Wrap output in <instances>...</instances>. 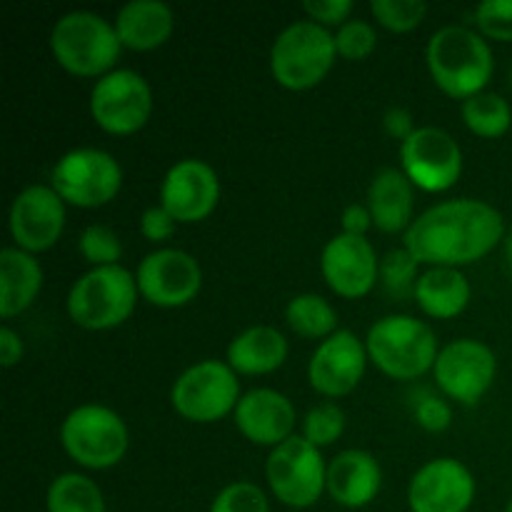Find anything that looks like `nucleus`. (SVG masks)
<instances>
[{
  "instance_id": "obj_22",
  "label": "nucleus",
  "mask_w": 512,
  "mask_h": 512,
  "mask_svg": "<svg viewBox=\"0 0 512 512\" xmlns=\"http://www.w3.org/2000/svg\"><path fill=\"white\" fill-rule=\"evenodd\" d=\"M368 208L373 225L385 235L408 233L415 223V185L400 168H383L375 173L368 188Z\"/></svg>"
},
{
  "instance_id": "obj_32",
  "label": "nucleus",
  "mask_w": 512,
  "mask_h": 512,
  "mask_svg": "<svg viewBox=\"0 0 512 512\" xmlns=\"http://www.w3.org/2000/svg\"><path fill=\"white\" fill-rule=\"evenodd\" d=\"M370 13L378 25L390 33H410L428 15V3L423 0H373Z\"/></svg>"
},
{
  "instance_id": "obj_26",
  "label": "nucleus",
  "mask_w": 512,
  "mask_h": 512,
  "mask_svg": "<svg viewBox=\"0 0 512 512\" xmlns=\"http://www.w3.org/2000/svg\"><path fill=\"white\" fill-rule=\"evenodd\" d=\"M468 278L458 268H428L415 283V303L428 318L453 320L470 305Z\"/></svg>"
},
{
  "instance_id": "obj_9",
  "label": "nucleus",
  "mask_w": 512,
  "mask_h": 512,
  "mask_svg": "<svg viewBox=\"0 0 512 512\" xmlns=\"http://www.w3.org/2000/svg\"><path fill=\"white\" fill-rule=\"evenodd\" d=\"M50 188L75 208H103L123 188V168L100 148H75L55 160L50 170Z\"/></svg>"
},
{
  "instance_id": "obj_30",
  "label": "nucleus",
  "mask_w": 512,
  "mask_h": 512,
  "mask_svg": "<svg viewBox=\"0 0 512 512\" xmlns=\"http://www.w3.org/2000/svg\"><path fill=\"white\" fill-rule=\"evenodd\" d=\"M345 433V413L333 400L318 403L303 418V438L318 450L328 448Z\"/></svg>"
},
{
  "instance_id": "obj_2",
  "label": "nucleus",
  "mask_w": 512,
  "mask_h": 512,
  "mask_svg": "<svg viewBox=\"0 0 512 512\" xmlns=\"http://www.w3.org/2000/svg\"><path fill=\"white\" fill-rule=\"evenodd\" d=\"M425 60L433 83L458 100L483 93L495 70L488 40L465 25H445L435 30L428 40Z\"/></svg>"
},
{
  "instance_id": "obj_35",
  "label": "nucleus",
  "mask_w": 512,
  "mask_h": 512,
  "mask_svg": "<svg viewBox=\"0 0 512 512\" xmlns=\"http://www.w3.org/2000/svg\"><path fill=\"white\" fill-rule=\"evenodd\" d=\"M210 512H270L268 495L248 480L230 483L215 495Z\"/></svg>"
},
{
  "instance_id": "obj_45",
  "label": "nucleus",
  "mask_w": 512,
  "mask_h": 512,
  "mask_svg": "<svg viewBox=\"0 0 512 512\" xmlns=\"http://www.w3.org/2000/svg\"><path fill=\"white\" fill-rule=\"evenodd\" d=\"M510 85H512V68H510Z\"/></svg>"
},
{
  "instance_id": "obj_15",
  "label": "nucleus",
  "mask_w": 512,
  "mask_h": 512,
  "mask_svg": "<svg viewBox=\"0 0 512 512\" xmlns=\"http://www.w3.org/2000/svg\"><path fill=\"white\" fill-rule=\"evenodd\" d=\"M8 230L15 248L30 255L45 253L65 230V203L48 185H28L13 198Z\"/></svg>"
},
{
  "instance_id": "obj_11",
  "label": "nucleus",
  "mask_w": 512,
  "mask_h": 512,
  "mask_svg": "<svg viewBox=\"0 0 512 512\" xmlns=\"http://www.w3.org/2000/svg\"><path fill=\"white\" fill-rule=\"evenodd\" d=\"M153 113V90L140 73L115 68L95 80L90 90V115L110 135H133L148 125Z\"/></svg>"
},
{
  "instance_id": "obj_20",
  "label": "nucleus",
  "mask_w": 512,
  "mask_h": 512,
  "mask_svg": "<svg viewBox=\"0 0 512 512\" xmlns=\"http://www.w3.org/2000/svg\"><path fill=\"white\" fill-rule=\"evenodd\" d=\"M235 428L245 440L260 448H278L293 438L298 413L288 395L273 388H253L243 393L233 413Z\"/></svg>"
},
{
  "instance_id": "obj_44",
  "label": "nucleus",
  "mask_w": 512,
  "mask_h": 512,
  "mask_svg": "<svg viewBox=\"0 0 512 512\" xmlns=\"http://www.w3.org/2000/svg\"><path fill=\"white\" fill-rule=\"evenodd\" d=\"M505 512H512V500L508 503V510H505Z\"/></svg>"
},
{
  "instance_id": "obj_4",
  "label": "nucleus",
  "mask_w": 512,
  "mask_h": 512,
  "mask_svg": "<svg viewBox=\"0 0 512 512\" xmlns=\"http://www.w3.org/2000/svg\"><path fill=\"white\" fill-rule=\"evenodd\" d=\"M368 358L393 380H415L433 370L438 360V338L433 328L413 315H385L365 335Z\"/></svg>"
},
{
  "instance_id": "obj_23",
  "label": "nucleus",
  "mask_w": 512,
  "mask_h": 512,
  "mask_svg": "<svg viewBox=\"0 0 512 512\" xmlns=\"http://www.w3.org/2000/svg\"><path fill=\"white\" fill-rule=\"evenodd\" d=\"M113 25L123 48L145 53L168 43L175 13L163 0H130L115 13Z\"/></svg>"
},
{
  "instance_id": "obj_8",
  "label": "nucleus",
  "mask_w": 512,
  "mask_h": 512,
  "mask_svg": "<svg viewBox=\"0 0 512 512\" xmlns=\"http://www.w3.org/2000/svg\"><path fill=\"white\" fill-rule=\"evenodd\" d=\"M238 373L220 360H200L175 378L170 405L188 423L210 425L233 415L240 403Z\"/></svg>"
},
{
  "instance_id": "obj_3",
  "label": "nucleus",
  "mask_w": 512,
  "mask_h": 512,
  "mask_svg": "<svg viewBox=\"0 0 512 512\" xmlns=\"http://www.w3.org/2000/svg\"><path fill=\"white\" fill-rule=\"evenodd\" d=\"M50 50L55 63L78 78H103L115 70L120 45L113 20L93 10H70L55 20L50 30Z\"/></svg>"
},
{
  "instance_id": "obj_33",
  "label": "nucleus",
  "mask_w": 512,
  "mask_h": 512,
  "mask_svg": "<svg viewBox=\"0 0 512 512\" xmlns=\"http://www.w3.org/2000/svg\"><path fill=\"white\" fill-rule=\"evenodd\" d=\"M420 263L413 258L408 248H395L380 258V280H383L385 290L398 298L415 293V283H418Z\"/></svg>"
},
{
  "instance_id": "obj_1",
  "label": "nucleus",
  "mask_w": 512,
  "mask_h": 512,
  "mask_svg": "<svg viewBox=\"0 0 512 512\" xmlns=\"http://www.w3.org/2000/svg\"><path fill=\"white\" fill-rule=\"evenodd\" d=\"M505 240V218L478 198H455L415 218L403 245L428 268H465L493 253Z\"/></svg>"
},
{
  "instance_id": "obj_19",
  "label": "nucleus",
  "mask_w": 512,
  "mask_h": 512,
  "mask_svg": "<svg viewBox=\"0 0 512 512\" xmlns=\"http://www.w3.org/2000/svg\"><path fill=\"white\" fill-rule=\"evenodd\" d=\"M475 490L468 465L455 458H435L410 480L408 505L413 512H468Z\"/></svg>"
},
{
  "instance_id": "obj_34",
  "label": "nucleus",
  "mask_w": 512,
  "mask_h": 512,
  "mask_svg": "<svg viewBox=\"0 0 512 512\" xmlns=\"http://www.w3.org/2000/svg\"><path fill=\"white\" fill-rule=\"evenodd\" d=\"M333 35L338 58L343 60H365L378 48V30L363 18H350Z\"/></svg>"
},
{
  "instance_id": "obj_28",
  "label": "nucleus",
  "mask_w": 512,
  "mask_h": 512,
  "mask_svg": "<svg viewBox=\"0 0 512 512\" xmlns=\"http://www.w3.org/2000/svg\"><path fill=\"white\" fill-rule=\"evenodd\" d=\"M48 512H105L103 490L83 473H63L45 495Z\"/></svg>"
},
{
  "instance_id": "obj_37",
  "label": "nucleus",
  "mask_w": 512,
  "mask_h": 512,
  "mask_svg": "<svg viewBox=\"0 0 512 512\" xmlns=\"http://www.w3.org/2000/svg\"><path fill=\"white\" fill-rule=\"evenodd\" d=\"M415 423L420 425L428 433H443L453 423V410H450L448 400H443L440 395L425 393L423 398L415 400Z\"/></svg>"
},
{
  "instance_id": "obj_13",
  "label": "nucleus",
  "mask_w": 512,
  "mask_h": 512,
  "mask_svg": "<svg viewBox=\"0 0 512 512\" xmlns=\"http://www.w3.org/2000/svg\"><path fill=\"white\" fill-rule=\"evenodd\" d=\"M498 375V358L490 345L475 338H460L443 345L433 365L435 385L445 398L460 405H475L485 398Z\"/></svg>"
},
{
  "instance_id": "obj_6",
  "label": "nucleus",
  "mask_w": 512,
  "mask_h": 512,
  "mask_svg": "<svg viewBox=\"0 0 512 512\" xmlns=\"http://www.w3.org/2000/svg\"><path fill=\"white\" fill-rule=\"evenodd\" d=\"M335 60V35L313 20H295L275 35L270 73L280 88L300 93L323 83Z\"/></svg>"
},
{
  "instance_id": "obj_43",
  "label": "nucleus",
  "mask_w": 512,
  "mask_h": 512,
  "mask_svg": "<svg viewBox=\"0 0 512 512\" xmlns=\"http://www.w3.org/2000/svg\"><path fill=\"white\" fill-rule=\"evenodd\" d=\"M505 260H508V268L512 273V228H510V233L505 235Z\"/></svg>"
},
{
  "instance_id": "obj_17",
  "label": "nucleus",
  "mask_w": 512,
  "mask_h": 512,
  "mask_svg": "<svg viewBox=\"0 0 512 512\" xmlns=\"http://www.w3.org/2000/svg\"><path fill=\"white\" fill-rule=\"evenodd\" d=\"M220 203V178L210 163L183 158L170 165L160 183V205L178 223H200Z\"/></svg>"
},
{
  "instance_id": "obj_27",
  "label": "nucleus",
  "mask_w": 512,
  "mask_h": 512,
  "mask_svg": "<svg viewBox=\"0 0 512 512\" xmlns=\"http://www.w3.org/2000/svg\"><path fill=\"white\" fill-rule=\"evenodd\" d=\"M285 323L300 338L320 340V343L340 330L338 313L330 300L318 293H300L290 298V303L285 305Z\"/></svg>"
},
{
  "instance_id": "obj_38",
  "label": "nucleus",
  "mask_w": 512,
  "mask_h": 512,
  "mask_svg": "<svg viewBox=\"0 0 512 512\" xmlns=\"http://www.w3.org/2000/svg\"><path fill=\"white\" fill-rule=\"evenodd\" d=\"M353 0H305L303 13L323 28H340L353 15Z\"/></svg>"
},
{
  "instance_id": "obj_12",
  "label": "nucleus",
  "mask_w": 512,
  "mask_h": 512,
  "mask_svg": "<svg viewBox=\"0 0 512 512\" xmlns=\"http://www.w3.org/2000/svg\"><path fill=\"white\" fill-rule=\"evenodd\" d=\"M400 170L423 193H445L463 175V150L448 130L420 125L400 143Z\"/></svg>"
},
{
  "instance_id": "obj_10",
  "label": "nucleus",
  "mask_w": 512,
  "mask_h": 512,
  "mask_svg": "<svg viewBox=\"0 0 512 512\" xmlns=\"http://www.w3.org/2000/svg\"><path fill=\"white\" fill-rule=\"evenodd\" d=\"M265 478L283 505L295 510L313 508L328 488V463L303 435H293L265 460Z\"/></svg>"
},
{
  "instance_id": "obj_36",
  "label": "nucleus",
  "mask_w": 512,
  "mask_h": 512,
  "mask_svg": "<svg viewBox=\"0 0 512 512\" xmlns=\"http://www.w3.org/2000/svg\"><path fill=\"white\" fill-rule=\"evenodd\" d=\"M473 15L483 38L512 43V0H485Z\"/></svg>"
},
{
  "instance_id": "obj_5",
  "label": "nucleus",
  "mask_w": 512,
  "mask_h": 512,
  "mask_svg": "<svg viewBox=\"0 0 512 512\" xmlns=\"http://www.w3.org/2000/svg\"><path fill=\"white\" fill-rule=\"evenodd\" d=\"M138 298L135 273L123 265H108L90 268L70 285L65 310L78 328L100 333L123 325L133 315Z\"/></svg>"
},
{
  "instance_id": "obj_41",
  "label": "nucleus",
  "mask_w": 512,
  "mask_h": 512,
  "mask_svg": "<svg viewBox=\"0 0 512 512\" xmlns=\"http://www.w3.org/2000/svg\"><path fill=\"white\" fill-rule=\"evenodd\" d=\"M383 128L385 133L390 135V138L400 140V143H405V140L410 138V135L415 133V120H413V113H410L408 108H400V105H395V108H388L383 115Z\"/></svg>"
},
{
  "instance_id": "obj_42",
  "label": "nucleus",
  "mask_w": 512,
  "mask_h": 512,
  "mask_svg": "<svg viewBox=\"0 0 512 512\" xmlns=\"http://www.w3.org/2000/svg\"><path fill=\"white\" fill-rule=\"evenodd\" d=\"M25 355V345L23 340H20V335L15 333L10 325H3L0 328V365H3L5 370L15 368V365L23 360Z\"/></svg>"
},
{
  "instance_id": "obj_16",
  "label": "nucleus",
  "mask_w": 512,
  "mask_h": 512,
  "mask_svg": "<svg viewBox=\"0 0 512 512\" xmlns=\"http://www.w3.org/2000/svg\"><path fill=\"white\" fill-rule=\"evenodd\" d=\"M368 363L365 340H360L353 330L340 328L310 355L308 380L323 398H345L360 385Z\"/></svg>"
},
{
  "instance_id": "obj_31",
  "label": "nucleus",
  "mask_w": 512,
  "mask_h": 512,
  "mask_svg": "<svg viewBox=\"0 0 512 512\" xmlns=\"http://www.w3.org/2000/svg\"><path fill=\"white\" fill-rule=\"evenodd\" d=\"M78 250L93 268H108V265H120L123 258V243L118 233L103 223H93L80 233Z\"/></svg>"
},
{
  "instance_id": "obj_21",
  "label": "nucleus",
  "mask_w": 512,
  "mask_h": 512,
  "mask_svg": "<svg viewBox=\"0 0 512 512\" xmlns=\"http://www.w3.org/2000/svg\"><path fill=\"white\" fill-rule=\"evenodd\" d=\"M380 488H383V470L368 450H343L328 463L325 493L343 508H365L378 498Z\"/></svg>"
},
{
  "instance_id": "obj_29",
  "label": "nucleus",
  "mask_w": 512,
  "mask_h": 512,
  "mask_svg": "<svg viewBox=\"0 0 512 512\" xmlns=\"http://www.w3.org/2000/svg\"><path fill=\"white\" fill-rule=\"evenodd\" d=\"M463 120L473 135L495 140L503 138L510 130L512 108L503 95L483 90V93L463 100Z\"/></svg>"
},
{
  "instance_id": "obj_40",
  "label": "nucleus",
  "mask_w": 512,
  "mask_h": 512,
  "mask_svg": "<svg viewBox=\"0 0 512 512\" xmlns=\"http://www.w3.org/2000/svg\"><path fill=\"white\" fill-rule=\"evenodd\" d=\"M340 233L345 235H355V238H365L373 225V215H370L368 203H350L348 208L343 210L340 215Z\"/></svg>"
},
{
  "instance_id": "obj_24",
  "label": "nucleus",
  "mask_w": 512,
  "mask_h": 512,
  "mask_svg": "<svg viewBox=\"0 0 512 512\" xmlns=\"http://www.w3.org/2000/svg\"><path fill=\"white\" fill-rule=\"evenodd\" d=\"M288 340L273 325H253L235 335L225 350V363L238 375H268L288 360Z\"/></svg>"
},
{
  "instance_id": "obj_25",
  "label": "nucleus",
  "mask_w": 512,
  "mask_h": 512,
  "mask_svg": "<svg viewBox=\"0 0 512 512\" xmlns=\"http://www.w3.org/2000/svg\"><path fill=\"white\" fill-rule=\"evenodd\" d=\"M43 290V268L38 258L25 250H0V315L5 320L25 313Z\"/></svg>"
},
{
  "instance_id": "obj_39",
  "label": "nucleus",
  "mask_w": 512,
  "mask_h": 512,
  "mask_svg": "<svg viewBox=\"0 0 512 512\" xmlns=\"http://www.w3.org/2000/svg\"><path fill=\"white\" fill-rule=\"evenodd\" d=\"M175 228H178V220H175L160 203L150 205V208H145L143 215H140V233H143V238L148 240V243H165V240L173 238Z\"/></svg>"
},
{
  "instance_id": "obj_18",
  "label": "nucleus",
  "mask_w": 512,
  "mask_h": 512,
  "mask_svg": "<svg viewBox=\"0 0 512 512\" xmlns=\"http://www.w3.org/2000/svg\"><path fill=\"white\" fill-rule=\"evenodd\" d=\"M320 273L335 295L365 298L380 278V258L368 238L338 233L320 253Z\"/></svg>"
},
{
  "instance_id": "obj_7",
  "label": "nucleus",
  "mask_w": 512,
  "mask_h": 512,
  "mask_svg": "<svg viewBox=\"0 0 512 512\" xmlns=\"http://www.w3.org/2000/svg\"><path fill=\"white\" fill-rule=\"evenodd\" d=\"M60 445L80 468L110 470L128 453L130 433L113 408L85 403L70 410L60 423Z\"/></svg>"
},
{
  "instance_id": "obj_14",
  "label": "nucleus",
  "mask_w": 512,
  "mask_h": 512,
  "mask_svg": "<svg viewBox=\"0 0 512 512\" xmlns=\"http://www.w3.org/2000/svg\"><path fill=\"white\" fill-rule=\"evenodd\" d=\"M140 298L155 308H183L203 288V270L190 253L160 248L145 255L135 270Z\"/></svg>"
}]
</instances>
